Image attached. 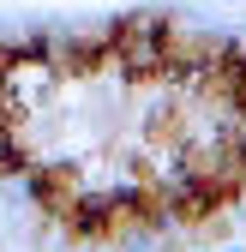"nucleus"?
I'll return each instance as SVG.
<instances>
[{
  "instance_id": "obj_1",
  "label": "nucleus",
  "mask_w": 246,
  "mask_h": 252,
  "mask_svg": "<svg viewBox=\"0 0 246 252\" xmlns=\"http://www.w3.org/2000/svg\"><path fill=\"white\" fill-rule=\"evenodd\" d=\"M216 252H246V246H240V240H222V246H216Z\"/></svg>"
},
{
  "instance_id": "obj_2",
  "label": "nucleus",
  "mask_w": 246,
  "mask_h": 252,
  "mask_svg": "<svg viewBox=\"0 0 246 252\" xmlns=\"http://www.w3.org/2000/svg\"><path fill=\"white\" fill-rule=\"evenodd\" d=\"M222 6H240V0H222Z\"/></svg>"
},
{
  "instance_id": "obj_3",
  "label": "nucleus",
  "mask_w": 246,
  "mask_h": 252,
  "mask_svg": "<svg viewBox=\"0 0 246 252\" xmlns=\"http://www.w3.org/2000/svg\"><path fill=\"white\" fill-rule=\"evenodd\" d=\"M198 252H204V246H198Z\"/></svg>"
}]
</instances>
